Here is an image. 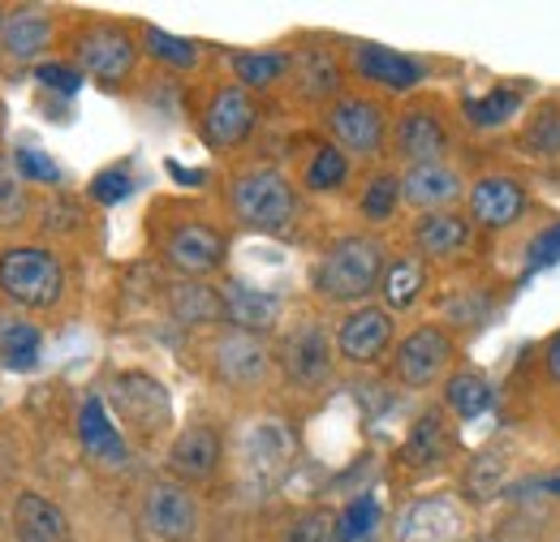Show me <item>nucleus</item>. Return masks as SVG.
Here are the masks:
<instances>
[{
	"label": "nucleus",
	"instance_id": "f257e3e1",
	"mask_svg": "<svg viewBox=\"0 0 560 542\" xmlns=\"http://www.w3.org/2000/svg\"><path fill=\"white\" fill-rule=\"evenodd\" d=\"M384 246L375 237H346L319 259L315 293L328 302H362L384 280Z\"/></svg>",
	"mask_w": 560,
	"mask_h": 542
},
{
	"label": "nucleus",
	"instance_id": "f03ea898",
	"mask_svg": "<svg viewBox=\"0 0 560 542\" xmlns=\"http://www.w3.org/2000/svg\"><path fill=\"white\" fill-rule=\"evenodd\" d=\"M0 288L9 293V302L26 306V310H48L61 302L66 275L57 255L39 250V246H18L0 255Z\"/></svg>",
	"mask_w": 560,
	"mask_h": 542
},
{
	"label": "nucleus",
	"instance_id": "7ed1b4c3",
	"mask_svg": "<svg viewBox=\"0 0 560 542\" xmlns=\"http://www.w3.org/2000/svg\"><path fill=\"white\" fill-rule=\"evenodd\" d=\"M233 211L246 228H259V233H284L293 224V186L280 177L277 168H250L233 181Z\"/></svg>",
	"mask_w": 560,
	"mask_h": 542
},
{
	"label": "nucleus",
	"instance_id": "20e7f679",
	"mask_svg": "<svg viewBox=\"0 0 560 542\" xmlns=\"http://www.w3.org/2000/svg\"><path fill=\"white\" fill-rule=\"evenodd\" d=\"M113 405L121 413L126 426H135L139 435H155L168 426L173 417V405H168V392L160 379L151 375H139V370H126V375H113Z\"/></svg>",
	"mask_w": 560,
	"mask_h": 542
},
{
	"label": "nucleus",
	"instance_id": "39448f33",
	"mask_svg": "<svg viewBox=\"0 0 560 542\" xmlns=\"http://www.w3.org/2000/svg\"><path fill=\"white\" fill-rule=\"evenodd\" d=\"M199 526V508L186 486L177 482H155L142 495V530L160 542H186Z\"/></svg>",
	"mask_w": 560,
	"mask_h": 542
},
{
	"label": "nucleus",
	"instance_id": "423d86ee",
	"mask_svg": "<svg viewBox=\"0 0 560 542\" xmlns=\"http://www.w3.org/2000/svg\"><path fill=\"white\" fill-rule=\"evenodd\" d=\"M289 457H293V439H289V431L280 422L264 417V422L246 426V435H242V470L255 486H272L284 474Z\"/></svg>",
	"mask_w": 560,
	"mask_h": 542
},
{
	"label": "nucleus",
	"instance_id": "0eeeda50",
	"mask_svg": "<svg viewBox=\"0 0 560 542\" xmlns=\"http://www.w3.org/2000/svg\"><path fill=\"white\" fill-rule=\"evenodd\" d=\"M135 57L139 48L121 26H91L78 35V61L100 82H121L135 69Z\"/></svg>",
	"mask_w": 560,
	"mask_h": 542
},
{
	"label": "nucleus",
	"instance_id": "6e6552de",
	"mask_svg": "<svg viewBox=\"0 0 560 542\" xmlns=\"http://www.w3.org/2000/svg\"><path fill=\"white\" fill-rule=\"evenodd\" d=\"M448 362H453V340H448L444 328H419V332H410V337L401 340V349H397V375L410 388L435 384L448 370Z\"/></svg>",
	"mask_w": 560,
	"mask_h": 542
},
{
	"label": "nucleus",
	"instance_id": "1a4fd4ad",
	"mask_svg": "<svg viewBox=\"0 0 560 542\" xmlns=\"http://www.w3.org/2000/svg\"><path fill=\"white\" fill-rule=\"evenodd\" d=\"M462 539V512L448 495H427L415 499L401 521H397V542H457Z\"/></svg>",
	"mask_w": 560,
	"mask_h": 542
},
{
	"label": "nucleus",
	"instance_id": "9d476101",
	"mask_svg": "<svg viewBox=\"0 0 560 542\" xmlns=\"http://www.w3.org/2000/svg\"><path fill=\"white\" fill-rule=\"evenodd\" d=\"M255 130V104L242 86H220L208 99L203 113V134L211 146H237L242 138H250Z\"/></svg>",
	"mask_w": 560,
	"mask_h": 542
},
{
	"label": "nucleus",
	"instance_id": "9b49d317",
	"mask_svg": "<svg viewBox=\"0 0 560 542\" xmlns=\"http://www.w3.org/2000/svg\"><path fill=\"white\" fill-rule=\"evenodd\" d=\"M388 340H393V315L375 310V306H358L337 332V349L350 357L353 366H366L388 349Z\"/></svg>",
	"mask_w": 560,
	"mask_h": 542
},
{
	"label": "nucleus",
	"instance_id": "f8f14e48",
	"mask_svg": "<svg viewBox=\"0 0 560 542\" xmlns=\"http://www.w3.org/2000/svg\"><path fill=\"white\" fill-rule=\"evenodd\" d=\"M164 255H168L173 268L186 271V275H208V271L224 263V237L215 228H208V224H182L168 237Z\"/></svg>",
	"mask_w": 560,
	"mask_h": 542
},
{
	"label": "nucleus",
	"instance_id": "ddd939ff",
	"mask_svg": "<svg viewBox=\"0 0 560 542\" xmlns=\"http://www.w3.org/2000/svg\"><path fill=\"white\" fill-rule=\"evenodd\" d=\"M328 126H332V134L341 138L350 151H358V155H375L380 142H384V113H380V104H371V99H341V104L328 113Z\"/></svg>",
	"mask_w": 560,
	"mask_h": 542
},
{
	"label": "nucleus",
	"instance_id": "4468645a",
	"mask_svg": "<svg viewBox=\"0 0 560 542\" xmlns=\"http://www.w3.org/2000/svg\"><path fill=\"white\" fill-rule=\"evenodd\" d=\"M526 211V190L513 177H483L470 186V215L483 228H504Z\"/></svg>",
	"mask_w": 560,
	"mask_h": 542
},
{
	"label": "nucleus",
	"instance_id": "2eb2a0df",
	"mask_svg": "<svg viewBox=\"0 0 560 542\" xmlns=\"http://www.w3.org/2000/svg\"><path fill=\"white\" fill-rule=\"evenodd\" d=\"M280 357H284V375L298 379V384H319L332 370V344L324 337V328H315V323L298 328L293 337L284 340Z\"/></svg>",
	"mask_w": 560,
	"mask_h": 542
},
{
	"label": "nucleus",
	"instance_id": "dca6fc26",
	"mask_svg": "<svg viewBox=\"0 0 560 542\" xmlns=\"http://www.w3.org/2000/svg\"><path fill=\"white\" fill-rule=\"evenodd\" d=\"M220 466V439L211 426H190L168 448V470L186 482H208Z\"/></svg>",
	"mask_w": 560,
	"mask_h": 542
},
{
	"label": "nucleus",
	"instance_id": "f3484780",
	"mask_svg": "<svg viewBox=\"0 0 560 542\" xmlns=\"http://www.w3.org/2000/svg\"><path fill=\"white\" fill-rule=\"evenodd\" d=\"M353 69L366 78V82H380L388 91H410L422 82V66L393 52V48H380V44H358L353 48Z\"/></svg>",
	"mask_w": 560,
	"mask_h": 542
},
{
	"label": "nucleus",
	"instance_id": "a211bd4d",
	"mask_svg": "<svg viewBox=\"0 0 560 542\" xmlns=\"http://www.w3.org/2000/svg\"><path fill=\"white\" fill-rule=\"evenodd\" d=\"M215 375L229 384H259L268 370V353L250 332H229L215 340Z\"/></svg>",
	"mask_w": 560,
	"mask_h": 542
},
{
	"label": "nucleus",
	"instance_id": "6ab92c4d",
	"mask_svg": "<svg viewBox=\"0 0 560 542\" xmlns=\"http://www.w3.org/2000/svg\"><path fill=\"white\" fill-rule=\"evenodd\" d=\"M13 530H18L22 542H70L66 512L52 499L35 495V491L18 495V504H13Z\"/></svg>",
	"mask_w": 560,
	"mask_h": 542
},
{
	"label": "nucleus",
	"instance_id": "aec40b11",
	"mask_svg": "<svg viewBox=\"0 0 560 542\" xmlns=\"http://www.w3.org/2000/svg\"><path fill=\"white\" fill-rule=\"evenodd\" d=\"M220 297H224V319L237 332H250L255 337V332H264V328L277 323V297L264 293V288H250L242 280H229Z\"/></svg>",
	"mask_w": 560,
	"mask_h": 542
},
{
	"label": "nucleus",
	"instance_id": "412c9836",
	"mask_svg": "<svg viewBox=\"0 0 560 542\" xmlns=\"http://www.w3.org/2000/svg\"><path fill=\"white\" fill-rule=\"evenodd\" d=\"M453 457V431L440 413H422L419 422L410 426L406 435V448H401V461L410 470H431V466H444Z\"/></svg>",
	"mask_w": 560,
	"mask_h": 542
},
{
	"label": "nucleus",
	"instance_id": "4be33fe9",
	"mask_svg": "<svg viewBox=\"0 0 560 542\" xmlns=\"http://www.w3.org/2000/svg\"><path fill=\"white\" fill-rule=\"evenodd\" d=\"M78 439L100 461H113V466L126 461V439L117 435V426H113V417H108L100 397H86L82 409H78Z\"/></svg>",
	"mask_w": 560,
	"mask_h": 542
},
{
	"label": "nucleus",
	"instance_id": "5701e85b",
	"mask_svg": "<svg viewBox=\"0 0 560 542\" xmlns=\"http://www.w3.org/2000/svg\"><path fill=\"white\" fill-rule=\"evenodd\" d=\"M444 142H448V138H444L440 117H435V113H427V108L406 113V117H401V126H397V146H401V155H406V160H415V164H440Z\"/></svg>",
	"mask_w": 560,
	"mask_h": 542
},
{
	"label": "nucleus",
	"instance_id": "b1692460",
	"mask_svg": "<svg viewBox=\"0 0 560 542\" xmlns=\"http://www.w3.org/2000/svg\"><path fill=\"white\" fill-rule=\"evenodd\" d=\"M401 195L415 207H444L462 195V177L444 164H415L406 177H401Z\"/></svg>",
	"mask_w": 560,
	"mask_h": 542
},
{
	"label": "nucleus",
	"instance_id": "393cba45",
	"mask_svg": "<svg viewBox=\"0 0 560 542\" xmlns=\"http://www.w3.org/2000/svg\"><path fill=\"white\" fill-rule=\"evenodd\" d=\"M52 39V22L44 13H9L0 17V48L13 61H35Z\"/></svg>",
	"mask_w": 560,
	"mask_h": 542
},
{
	"label": "nucleus",
	"instance_id": "a878e982",
	"mask_svg": "<svg viewBox=\"0 0 560 542\" xmlns=\"http://www.w3.org/2000/svg\"><path fill=\"white\" fill-rule=\"evenodd\" d=\"M466 237H470V228H466V220L453 215V211H427L419 224H415V241H419L422 255H431V259L457 255V250L466 246Z\"/></svg>",
	"mask_w": 560,
	"mask_h": 542
},
{
	"label": "nucleus",
	"instance_id": "bb28decb",
	"mask_svg": "<svg viewBox=\"0 0 560 542\" xmlns=\"http://www.w3.org/2000/svg\"><path fill=\"white\" fill-rule=\"evenodd\" d=\"M422 280H427V271H422V259H393L388 271H384V302H388V310H410L415 302H419L422 293Z\"/></svg>",
	"mask_w": 560,
	"mask_h": 542
},
{
	"label": "nucleus",
	"instance_id": "cd10ccee",
	"mask_svg": "<svg viewBox=\"0 0 560 542\" xmlns=\"http://www.w3.org/2000/svg\"><path fill=\"white\" fill-rule=\"evenodd\" d=\"M444 401H448V409H453L457 417L470 422V417H479V413H488L491 409V384L479 375V370H462V375L448 379Z\"/></svg>",
	"mask_w": 560,
	"mask_h": 542
},
{
	"label": "nucleus",
	"instance_id": "c85d7f7f",
	"mask_svg": "<svg viewBox=\"0 0 560 542\" xmlns=\"http://www.w3.org/2000/svg\"><path fill=\"white\" fill-rule=\"evenodd\" d=\"M173 315L182 323H215L224 315V297L208 284H177L173 288Z\"/></svg>",
	"mask_w": 560,
	"mask_h": 542
},
{
	"label": "nucleus",
	"instance_id": "c756f323",
	"mask_svg": "<svg viewBox=\"0 0 560 542\" xmlns=\"http://www.w3.org/2000/svg\"><path fill=\"white\" fill-rule=\"evenodd\" d=\"M504 474H509L504 452L483 448V452L470 461V470H466V495H470L475 504H488V499H495V495L504 491Z\"/></svg>",
	"mask_w": 560,
	"mask_h": 542
},
{
	"label": "nucleus",
	"instance_id": "7c9ffc66",
	"mask_svg": "<svg viewBox=\"0 0 560 542\" xmlns=\"http://www.w3.org/2000/svg\"><path fill=\"white\" fill-rule=\"evenodd\" d=\"M39 328H31V323H9L4 332H0V362L9 366V370H35V362H39Z\"/></svg>",
	"mask_w": 560,
	"mask_h": 542
},
{
	"label": "nucleus",
	"instance_id": "2f4dec72",
	"mask_svg": "<svg viewBox=\"0 0 560 542\" xmlns=\"http://www.w3.org/2000/svg\"><path fill=\"white\" fill-rule=\"evenodd\" d=\"M517 108H522V95H517V91H491V95H479V99H466V117H470V126H479V130L504 126Z\"/></svg>",
	"mask_w": 560,
	"mask_h": 542
},
{
	"label": "nucleus",
	"instance_id": "473e14b6",
	"mask_svg": "<svg viewBox=\"0 0 560 542\" xmlns=\"http://www.w3.org/2000/svg\"><path fill=\"white\" fill-rule=\"evenodd\" d=\"M142 44H147V52L155 57V61H164V66L173 69H195L199 66V44H190V39H177V35H168V31H147L142 35Z\"/></svg>",
	"mask_w": 560,
	"mask_h": 542
},
{
	"label": "nucleus",
	"instance_id": "72a5a7b5",
	"mask_svg": "<svg viewBox=\"0 0 560 542\" xmlns=\"http://www.w3.org/2000/svg\"><path fill=\"white\" fill-rule=\"evenodd\" d=\"M346 177H350V160L337 151V146H319L315 151V160H311V168H306V190H337V186H346Z\"/></svg>",
	"mask_w": 560,
	"mask_h": 542
},
{
	"label": "nucleus",
	"instance_id": "f704fd0d",
	"mask_svg": "<svg viewBox=\"0 0 560 542\" xmlns=\"http://www.w3.org/2000/svg\"><path fill=\"white\" fill-rule=\"evenodd\" d=\"M233 69H237V78L246 86H272L280 73L289 69V57L284 52H237Z\"/></svg>",
	"mask_w": 560,
	"mask_h": 542
},
{
	"label": "nucleus",
	"instance_id": "c9c22d12",
	"mask_svg": "<svg viewBox=\"0 0 560 542\" xmlns=\"http://www.w3.org/2000/svg\"><path fill=\"white\" fill-rule=\"evenodd\" d=\"M380 521V499L371 495H358L346 504V512L337 517V542H362Z\"/></svg>",
	"mask_w": 560,
	"mask_h": 542
},
{
	"label": "nucleus",
	"instance_id": "e433bc0d",
	"mask_svg": "<svg viewBox=\"0 0 560 542\" xmlns=\"http://www.w3.org/2000/svg\"><path fill=\"white\" fill-rule=\"evenodd\" d=\"M522 146H530L539 155H560V108H544L530 121V130L522 134Z\"/></svg>",
	"mask_w": 560,
	"mask_h": 542
},
{
	"label": "nucleus",
	"instance_id": "4c0bfd02",
	"mask_svg": "<svg viewBox=\"0 0 560 542\" xmlns=\"http://www.w3.org/2000/svg\"><path fill=\"white\" fill-rule=\"evenodd\" d=\"M397 199H401V181H397V177H375V181L366 186V195H362V211H366L371 220H388Z\"/></svg>",
	"mask_w": 560,
	"mask_h": 542
},
{
	"label": "nucleus",
	"instance_id": "58836bf2",
	"mask_svg": "<svg viewBox=\"0 0 560 542\" xmlns=\"http://www.w3.org/2000/svg\"><path fill=\"white\" fill-rule=\"evenodd\" d=\"M130 195H135V181H130V173H126V168H104V173L91 181V199H95V203H104V207L126 203Z\"/></svg>",
	"mask_w": 560,
	"mask_h": 542
},
{
	"label": "nucleus",
	"instance_id": "ea45409f",
	"mask_svg": "<svg viewBox=\"0 0 560 542\" xmlns=\"http://www.w3.org/2000/svg\"><path fill=\"white\" fill-rule=\"evenodd\" d=\"M13 168H18L22 177H31V181H44V186H57V181H61L57 160H52V155H44V151H31V146L13 155Z\"/></svg>",
	"mask_w": 560,
	"mask_h": 542
},
{
	"label": "nucleus",
	"instance_id": "a19ab883",
	"mask_svg": "<svg viewBox=\"0 0 560 542\" xmlns=\"http://www.w3.org/2000/svg\"><path fill=\"white\" fill-rule=\"evenodd\" d=\"M337 66L328 61V57H306V73H302V86H306V95H332L337 91Z\"/></svg>",
	"mask_w": 560,
	"mask_h": 542
},
{
	"label": "nucleus",
	"instance_id": "79ce46f5",
	"mask_svg": "<svg viewBox=\"0 0 560 542\" xmlns=\"http://www.w3.org/2000/svg\"><path fill=\"white\" fill-rule=\"evenodd\" d=\"M22 207L26 203H22V186H18V177H13V160L0 155V224L18 220Z\"/></svg>",
	"mask_w": 560,
	"mask_h": 542
},
{
	"label": "nucleus",
	"instance_id": "37998d69",
	"mask_svg": "<svg viewBox=\"0 0 560 542\" xmlns=\"http://www.w3.org/2000/svg\"><path fill=\"white\" fill-rule=\"evenodd\" d=\"M289 542H337V521L328 512H306L293 530H289Z\"/></svg>",
	"mask_w": 560,
	"mask_h": 542
},
{
	"label": "nucleus",
	"instance_id": "c03bdc74",
	"mask_svg": "<svg viewBox=\"0 0 560 542\" xmlns=\"http://www.w3.org/2000/svg\"><path fill=\"white\" fill-rule=\"evenodd\" d=\"M35 78L48 86V91H61V95H73L78 86H82V73L73 66H57V61H48V66L35 69Z\"/></svg>",
	"mask_w": 560,
	"mask_h": 542
},
{
	"label": "nucleus",
	"instance_id": "a18cd8bd",
	"mask_svg": "<svg viewBox=\"0 0 560 542\" xmlns=\"http://www.w3.org/2000/svg\"><path fill=\"white\" fill-rule=\"evenodd\" d=\"M552 263H560V224L544 228V233L530 241V271L552 268Z\"/></svg>",
	"mask_w": 560,
	"mask_h": 542
},
{
	"label": "nucleus",
	"instance_id": "49530a36",
	"mask_svg": "<svg viewBox=\"0 0 560 542\" xmlns=\"http://www.w3.org/2000/svg\"><path fill=\"white\" fill-rule=\"evenodd\" d=\"M544 366H548V375L560 384V332L552 337V344H548V353H544Z\"/></svg>",
	"mask_w": 560,
	"mask_h": 542
},
{
	"label": "nucleus",
	"instance_id": "de8ad7c7",
	"mask_svg": "<svg viewBox=\"0 0 560 542\" xmlns=\"http://www.w3.org/2000/svg\"><path fill=\"white\" fill-rule=\"evenodd\" d=\"M168 173H173L177 181H190V186H199V181H203V173H190V168H177V164H168Z\"/></svg>",
	"mask_w": 560,
	"mask_h": 542
}]
</instances>
